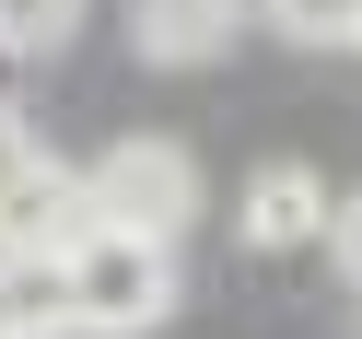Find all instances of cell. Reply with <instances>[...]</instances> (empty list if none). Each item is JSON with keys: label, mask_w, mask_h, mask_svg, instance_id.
Masks as SVG:
<instances>
[{"label": "cell", "mask_w": 362, "mask_h": 339, "mask_svg": "<svg viewBox=\"0 0 362 339\" xmlns=\"http://www.w3.org/2000/svg\"><path fill=\"white\" fill-rule=\"evenodd\" d=\"M82 199H94V222H117V234H187L199 222V164L187 141H152V129H129V141H105L94 164H82Z\"/></svg>", "instance_id": "cell-2"}, {"label": "cell", "mask_w": 362, "mask_h": 339, "mask_svg": "<svg viewBox=\"0 0 362 339\" xmlns=\"http://www.w3.org/2000/svg\"><path fill=\"white\" fill-rule=\"evenodd\" d=\"M71 292H82V339H141V328L175 316V246L94 222V234L71 246Z\"/></svg>", "instance_id": "cell-1"}, {"label": "cell", "mask_w": 362, "mask_h": 339, "mask_svg": "<svg viewBox=\"0 0 362 339\" xmlns=\"http://www.w3.org/2000/svg\"><path fill=\"white\" fill-rule=\"evenodd\" d=\"M82 35V0H0V59H59Z\"/></svg>", "instance_id": "cell-6"}, {"label": "cell", "mask_w": 362, "mask_h": 339, "mask_svg": "<svg viewBox=\"0 0 362 339\" xmlns=\"http://www.w3.org/2000/svg\"><path fill=\"white\" fill-rule=\"evenodd\" d=\"M339 269H351V281H362V188L339 199Z\"/></svg>", "instance_id": "cell-8"}, {"label": "cell", "mask_w": 362, "mask_h": 339, "mask_svg": "<svg viewBox=\"0 0 362 339\" xmlns=\"http://www.w3.org/2000/svg\"><path fill=\"white\" fill-rule=\"evenodd\" d=\"M234 12H245V0H141V12H129V35H141V59L187 71V59H222Z\"/></svg>", "instance_id": "cell-5"}, {"label": "cell", "mask_w": 362, "mask_h": 339, "mask_svg": "<svg viewBox=\"0 0 362 339\" xmlns=\"http://www.w3.org/2000/svg\"><path fill=\"white\" fill-rule=\"evenodd\" d=\"M315 234H339V199H327L315 164H257L245 176V246H257V258H292V246H315Z\"/></svg>", "instance_id": "cell-3"}, {"label": "cell", "mask_w": 362, "mask_h": 339, "mask_svg": "<svg viewBox=\"0 0 362 339\" xmlns=\"http://www.w3.org/2000/svg\"><path fill=\"white\" fill-rule=\"evenodd\" d=\"M0 258H12V246H0Z\"/></svg>", "instance_id": "cell-9"}, {"label": "cell", "mask_w": 362, "mask_h": 339, "mask_svg": "<svg viewBox=\"0 0 362 339\" xmlns=\"http://www.w3.org/2000/svg\"><path fill=\"white\" fill-rule=\"evenodd\" d=\"M269 24L292 47H362V0H269Z\"/></svg>", "instance_id": "cell-7"}, {"label": "cell", "mask_w": 362, "mask_h": 339, "mask_svg": "<svg viewBox=\"0 0 362 339\" xmlns=\"http://www.w3.org/2000/svg\"><path fill=\"white\" fill-rule=\"evenodd\" d=\"M0 339H82L71 258H47V246H12L0 258Z\"/></svg>", "instance_id": "cell-4"}]
</instances>
